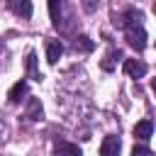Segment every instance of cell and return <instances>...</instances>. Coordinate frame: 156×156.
Segmentation results:
<instances>
[{
	"label": "cell",
	"mask_w": 156,
	"mask_h": 156,
	"mask_svg": "<svg viewBox=\"0 0 156 156\" xmlns=\"http://www.w3.org/2000/svg\"><path fill=\"white\" fill-rule=\"evenodd\" d=\"M98 2H100V0H83V10H85V12H95V10H98Z\"/></svg>",
	"instance_id": "16"
},
{
	"label": "cell",
	"mask_w": 156,
	"mask_h": 156,
	"mask_svg": "<svg viewBox=\"0 0 156 156\" xmlns=\"http://www.w3.org/2000/svg\"><path fill=\"white\" fill-rule=\"evenodd\" d=\"M119 149H122L119 136H105L100 146V156H119Z\"/></svg>",
	"instance_id": "3"
},
{
	"label": "cell",
	"mask_w": 156,
	"mask_h": 156,
	"mask_svg": "<svg viewBox=\"0 0 156 156\" xmlns=\"http://www.w3.org/2000/svg\"><path fill=\"white\" fill-rule=\"evenodd\" d=\"M151 134H154V124H151V119H141V122H136V127H134V136H136V139L146 141V139H151Z\"/></svg>",
	"instance_id": "8"
},
{
	"label": "cell",
	"mask_w": 156,
	"mask_h": 156,
	"mask_svg": "<svg viewBox=\"0 0 156 156\" xmlns=\"http://www.w3.org/2000/svg\"><path fill=\"white\" fill-rule=\"evenodd\" d=\"M27 76H29L32 80H41V73H39V68H37V56H34V51L27 54Z\"/></svg>",
	"instance_id": "12"
},
{
	"label": "cell",
	"mask_w": 156,
	"mask_h": 156,
	"mask_svg": "<svg viewBox=\"0 0 156 156\" xmlns=\"http://www.w3.org/2000/svg\"><path fill=\"white\" fill-rule=\"evenodd\" d=\"M27 117H29L32 122H39V119L44 117V107H41L39 98H29V100H27Z\"/></svg>",
	"instance_id": "6"
},
{
	"label": "cell",
	"mask_w": 156,
	"mask_h": 156,
	"mask_svg": "<svg viewBox=\"0 0 156 156\" xmlns=\"http://www.w3.org/2000/svg\"><path fill=\"white\" fill-rule=\"evenodd\" d=\"M141 20H144V12L132 7V10H127V12H124L122 24H124V27H134V24H141Z\"/></svg>",
	"instance_id": "11"
},
{
	"label": "cell",
	"mask_w": 156,
	"mask_h": 156,
	"mask_svg": "<svg viewBox=\"0 0 156 156\" xmlns=\"http://www.w3.org/2000/svg\"><path fill=\"white\" fill-rule=\"evenodd\" d=\"M127 44L136 51H144L146 49V32L141 24H134V27H127Z\"/></svg>",
	"instance_id": "1"
},
{
	"label": "cell",
	"mask_w": 156,
	"mask_h": 156,
	"mask_svg": "<svg viewBox=\"0 0 156 156\" xmlns=\"http://www.w3.org/2000/svg\"><path fill=\"white\" fill-rule=\"evenodd\" d=\"M27 98V80H17L12 88H10V93H7V100L12 102V105H17V102H22Z\"/></svg>",
	"instance_id": "4"
},
{
	"label": "cell",
	"mask_w": 156,
	"mask_h": 156,
	"mask_svg": "<svg viewBox=\"0 0 156 156\" xmlns=\"http://www.w3.org/2000/svg\"><path fill=\"white\" fill-rule=\"evenodd\" d=\"M49 15H51V24L58 27L63 22V0H49Z\"/></svg>",
	"instance_id": "7"
},
{
	"label": "cell",
	"mask_w": 156,
	"mask_h": 156,
	"mask_svg": "<svg viewBox=\"0 0 156 156\" xmlns=\"http://www.w3.org/2000/svg\"><path fill=\"white\" fill-rule=\"evenodd\" d=\"M10 2H12V12L17 17H22V20H29L32 17V12H34L32 0H10Z\"/></svg>",
	"instance_id": "5"
},
{
	"label": "cell",
	"mask_w": 156,
	"mask_h": 156,
	"mask_svg": "<svg viewBox=\"0 0 156 156\" xmlns=\"http://www.w3.org/2000/svg\"><path fill=\"white\" fill-rule=\"evenodd\" d=\"M119 58H122V51H119V49H117V51H110L107 58L102 61V68H105V71H112V68H115V61H119Z\"/></svg>",
	"instance_id": "14"
},
{
	"label": "cell",
	"mask_w": 156,
	"mask_h": 156,
	"mask_svg": "<svg viewBox=\"0 0 156 156\" xmlns=\"http://www.w3.org/2000/svg\"><path fill=\"white\" fill-rule=\"evenodd\" d=\"M146 71H149V68H146L144 61H139V58H124V73H127L129 78H134V80H136V78H144Z\"/></svg>",
	"instance_id": "2"
},
{
	"label": "cell",
	"mask_w": 156,
	"mask_h": 156,
	"mask_svg": "<svg viewBox=\"0 0 156 156\" xmlns=\"http://www.w3.org/2000/svg\"><path fill=\"white\" fill-rule=\"evenodd\" d=\"M132 156H154V151H151L149 146H141V144H139V146L132 149Z\"/></svg>",
	"instance_id": "15"
},
{
	"label": "cell",
	"mask_w": 156,
	"mask_h": 156,
	"mask_svg": "<svg viewBox=\"0 0 156 156\" xmlns=\"http://www.w3.org/2000/svg\"><path fill=\"white\" fill-rule=\"evenodd\" d=\"M56 156H80V149L71 141H56Z\"/></svg>",
	"instance_id": "10"
},
{
	"label": "cell",
	"mask_w": 156,
	"mask_h": 156,
	"mask_svg": "<svg viewBox=\"0 0 156 156\" xmlns=\"http://www.w3.org/2000/svg\"><path fill=\"white\" fill-rule=\"evenodd\" d=\"M73 46H76V49H80V51H93V46H95V44H93V41H90L85 34H80V37H76Z\"/></svg>",
	"instance_id": "13"
},
{
	"label": "cell",
	"mask_w": 156,
	"mask_h": 156,
	"mask_svg": "<svg viewBox=\"0 0 156 156\" xmlns=\"http://www.w3.org/2000/svg\"><path fill=\"white\" fill-rule=\"evenodd\" d=\"M61 54H63V44H61L58 39H54V41L46 44V61H49V63H56Z\"/></svg>",
	"instance_id": "9"
}]
</instances>
